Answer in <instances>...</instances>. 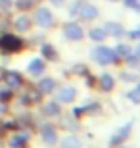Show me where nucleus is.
Returning <instances> with one entry per match:
<instances>
[{
    "mask_svg": "<svg viewBox=\"0 0 140 148\" xmlns=\"http://www.w3.org/2000/svg\"><path fill=\"white\" fill-rule=\"evenodd\" d=\"M129 98L132 100V102H140V85H138V87H136L135 90L129 94Z\"/></svg>",
    "mask_w": 140,
    "mask_h": 148,
    "instance_id": "19",
    "label": "nucleus"
},
{
    "mask_svg": "<svg viewBox=\"0 0 140 148\" xmlns=\"http://www.w3.org/2000/svg\"><path fill=\"white\" fill-rule=\"evenodd\" d=\"M29 71L33 73V75H38V73H42L44 71V62L42 60H33L31 62V66H29Z\"/></svg>",
    "mask_w": 140,
    "mask_h": 148,
    "instance_id": "10",
    "label": "nucleus"
},
{
    "mask_svg": "<svg viewBox=\"0 0 140 148\" xmlns=\"http://www.w3.org/2000/svg\"><path fill=\"white\" fill-rule=\"evenodd\" d=\"M115 54L119 56H125V58H130V48L129 46H125V44H121V46H117V50H115Z\"/></svg>",
    "mask_w": 140,
    "mask_h": 148,
    "instance_id": "15",
    "label": "nucleus"
},
{
    "mask_svg": "<svg viewBox=\"0 0 140 148\" xmlns=\"http://www.w3.org/2000/svg\"><path fill=\"white\" fill-rule=\"evenodd\" d=\"M129 37H130V38H140V27H138V29H135V31H130Z\"/></svg>",
    "mask_w": 140,
    "mask_h": 148,
    "instance_id": "21",
    "label": "nucleus"
},
{
    "mask_svg": "<svg viewBox=\"0 0 140 148\" xmlns=\"http://www.w3.org/2000/svg\"><path fill=\"white\" fill-rule=\"evenodd\" d=\"M92 56H94V60L100 62V64H111V62L117 60V54H115V50L108 48V46H98V48L92 52Z\"/></svg>",
    "mask_w": 140,
    "mask_h": 148,
    "instance_id": "1",
    "label": "nucleus"
},
{
    "mask_svg": "<svg viewBox=\"0 0 140 148\" xmlns=\"http://www.w3.org/2000/svg\"><path fill=\"white\" fill-rule=\"evenodd\" d=\"M104 29H106L109 35H113V37H123V35H125V29L121 27L119 23H108Z\"/></svg>",
    "mask_w": 140,
    "mask_h": 148,
    "instance_id": "8",
    "label": "nucleus"
},
{
    "mask_svg": "<svg viewBox=\"0 0 140 148\" xmlns=\"http://www.w3.org/2000/svg\"><path fill=\"white\" fill-rule=\"evenodd\" d=\"M52 2H54L56 6H61V4H64V0H52Z\"/></svg>",
    "mask_w": 140,
    "mask_h": 148,
    "instance_id": "23",
    "label": "nucleus"
},
{
    "mask_svg": "<svg viewBox=\"0 0 140 148\" xmlns=\"http://www.w3.org/2000/svg\"><path fill=\"white\" fill-rule=\"evenodd\" d=\"M42 54L46 56V58H50V60H54V58H56V52L52 50V46H48V44L42 46Z\"/></svg>",
    "mask_w": 140,
    "mask_h": 148,
    "instance_id": "17",
    "label": "nucleus"
},
{
    "mask_svg": "<svg viewBox=\"0 0 140 148\" xmlns=\"http://www.w3.org/2000/svg\"><path fill=\"white\" fill-rule=\"evenodd\" d=\"M64 148H81V144H79L77 138H67L65 144H64Z\"/></svg>",
    "mask_w": 140,
    "mask_h": 148,
    "instance_id": "18",
    "label": "nucleus"
},
{
    "mask_svg": "<svg viewBox=\"0 0 140 148\" xmlns=\"http://www.w3.org/2000/svg\"><path fill=\"white\" fill-rule=\"evenodd\" d=\"M90 38L92 40H104L106 38V29H92L90 31Z\"/></svg>",
    "mask_w": 140,
    "mask_h": 148,
    "instance_id": "12",
    "label": "nucleus"
},
{
    "mask_svg": "<svg viewBox=\"0 0 140 148\" xmlns=\"http://www.w3.org/2000/svg\"><path fill=\"white\" fill-rule=\"evenodd\" d=\"M136 54H138V56H140V46H138V52H136Z\"/></svg>",
    "mask_w": 140,
    "mask_h": 148,
    "instance_id": "25",
    "label": "nucleus"
},
{
    "mask_svg": "<svg viewBox=\"0 0 140 148\" xmlns=\"http://www.w3.org/2000/svg\"><path fill=\"white\" fill-rule=\"evenodd\" d=\"M0 44L4 46L6 50H10V52H14V50H17L19 46H21V42H19V38L12 37V35H8V37H4L2 40H0Z\"/></svg>",
    "mask_w": 140,
    "mask_h": 148,
    "instance_id": "5",
    "label": "nucleus"
},
{
    "mask_svg": "<svg viewBox=\"0 0 140 148\" xmlns=\"http://www.w3.org/2000/svg\"><path fill=\"white\" fill-rule=\"evenodd\" d=\"M40 90L42 92H52L54 90V81L52 79H42L40 81Z\"/></svg>",
    "mask_w": 140,
    "mask_h": 148,
    "instance_id": "13",
    "label": "nucleus"
},
{
    "mask_svg": "<svg viewBox=\"0 0 140 148\" xmlns=\"http://www.w3.org/2000/svg\"><path fill=\"white\" fill-rule=\"evenodd\" d=\"M54 21V17H52V12L48 8H38L37 10V23L40 27H50Z\"/></svg>",
    "mask_w": 140,
    "mask_h": 148,
    "instance_id": "2",
    "label": "nucleus"
},
{
    "mask_svg": "<svg viewBox=\"0 0 140 148\" xmlns=\"http://www.w3.org/2000/svg\"><path fill=\"white\" fill-rule=\"evenodd\" d=\"M0 2H2V6H8V4H10V0H0Z\"/></svg>",
    "mask_w": 140,
    "mask_h": 148,
    "instance_id": "24",
    "label": "nucleus"
},
{
    "mask_svg": "<svg viewBox=\"0 0 140 148\" xmlns=\"http://www.w3.org/2000/svg\"><path fill=\"white\" fill-rule=\"evenodd\" d=\"M125 2H127V6H136L138 0H125Z\"/></svg>",
    "mask_w": 140,
    "mask_h": 148,
    "instance_id": "22",
    "label": "nucleus"
},
{
    "mask_svg": "<svg viewBox=\"0 0 140 148\" xmlns=\"http://www.w3.org/2000/svg\"><path fill=\"white\" fill-rule=\"evenodd\" d=\"M79 12H81L83 19H96V16H98V10L92 4H81Z\"/></svg>",
    "mask_w": 140,
    "mask_h": 148,
    "instance_id": "4",
    "label": "nucleus"
},
{
    "mask_svg": "<svg viewBox=\"0 0 140 148\" xmlns=\"http://www.w3.org/2000/svg\"><path fill=\"white\" fill-rule=\"evenodd\" d=\"M130 127H132V125H130V123H127V125H125L123 129L117 133V135H113V137H111V144H121V143H123L125 138H127V135L130 133Z\"/></svg>",
    "mask_w": 140,
    "mask_h": 148,
    "instance_id": "6",
    "label": "nucleus"
},
{
    "mask_svg": "<svg viewBox=\"0 0 140 148\" xmlns=\"http://www.w3.org/2000/svg\"><path fill=\"white\" fill-rule=\"evenodd\" d=\"M73 96H75V90H73V88H69V87H65V88H61V90H59L58 100H59V102H71V100H73Z\"/></svg>",
    "mask_w": 140,
    "mask_h": 148,
    "instance_id": "9",
    "label": "nucleus"
},
{
    "mask_svg": "<svg viewBox=\"0 0 140 148\" xmlns=\"http://www.w3.org/2000/svg\"><path fill=\"white\" fill-rule=\"evenodd\" d=\"M29 25H31V23H29V17H19L16 21V27L19 29V31H27Z\"/></svg>",
    "mask_w": 140,
    "mask_h": 148,
    "instance_id": "14",
    "label": "nucleus"
},
{
    "mask_svg": "<svg viewBox=\"0 0 140 148\" xmlns=\"http://www.w3.org/2000/svg\"><path fill=\"white\" fill-rule=\"evenodd\" d=\"M113 85H115V81H113V77H109V75H104L102 79H100V87H102L104 90H111Z\"/></svg>",
    "mask_w": 140,
    "mask_h": 148,
    "instance_id": "11",
    "label": "nucleus"
},
{
    "mask_svg": "<svg viewBox=\"0 0 140 148\" xmlns=\"http://www.w3.org/2000/svg\"><path fill=\"white\" fill-rule=\"evenodd\" d=\"M42 138H44V143H56V131H54V127H50V125H44L42 127Z\"/></svg>",
    "mask_w": 140,
    "mask_h": 148,
    "instance_id": "7",
    "label": "nucleus"
},
{
    "mask_svg": "<svg viewBox=\"0 0 140 148\" xmlns=\"http://www.w3.org/2000/svg\"><path fill=\"white\" fill-rule=\"evenodd\" d=\"M6 79H8V83H10L12 87H17V85H19V75H17V73H8Z\"/></svg>",
    "mask_w": 140,
    "mask_h": 148,
    "instance_id": "16",
    "label": "nucleus"
},
{
    "mask_svg": "<svg viewBox=\"0 0 140 148\" xmlns=\"http://www.w3.org/2000/svg\"><path fill=\"white\" fill-rule=\"evenodd\" d=\"M46 114H48V115H56V114H58V106H56L54 102L48 104V106H46Z\"/></svg>",
    "mask_w": 140,
    "mask_h": 148,
    "instance_id": "20",
    "label": "nucleus"
},
{
    "mask_svg": "<svg viewBox=\"0 0 140 148\" xmlns=\"http://www.w3.org/2000/svg\"><path fill=\"white\" fill-rule=\"evenodd\" d=\"M65 37L71 38V40H81V38L85 37V33H83L81 25H77V23H67V25H65Z\"/></svg>",
    "mask_w": 140,
    "mask_h": 148,
    "instance_id": "3",
    "label": "nucleus"
}]
</instances>
